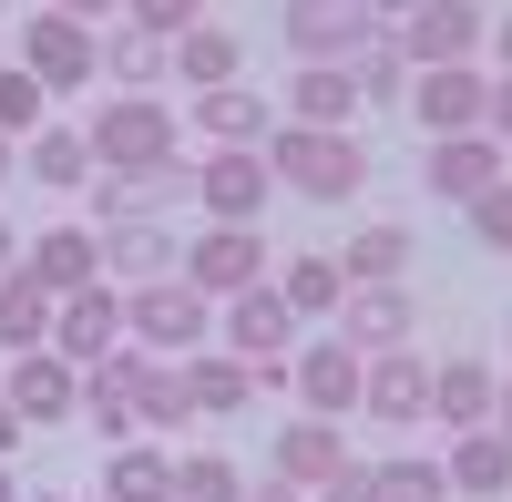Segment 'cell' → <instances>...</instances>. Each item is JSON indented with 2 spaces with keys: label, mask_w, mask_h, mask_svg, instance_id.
<instances>
[{
  "label": "cell",
  "mask_w": 512,
  "mask_h": 502,
  "mask_svg": "<svg viewBox=\"0 0 512 502\" xmlns=\"http://www.w3.org/2000/svg\"><path fill=\"white\" fill-rule=\"evenodd\" d=\"M175 502H246V482L226 451H195V462H175Z\"/></svg>",
  "instance_id": "36"
},
{
  "label": "cell",
  "mask_w": 512,
  "mask_h": 502,
  "mask_svg": "<svg viewBox=\"0 0 512 502\" xmlns=\"http://www.w3.org/2000/svg\"><path fill=\"white\" fill-rule=\"evenodd\" d=\"M164 72H175V82H195V93H226V82H236V31H226V21L175 31V41H164Z\"/></svg>",
  "instance_id": "23"
},
{
  "label": "cell",
  "mask_w": 512,
  "mask_h": 502,
  "mask_svg": "<svg viewBox=\"0 0 512 502\" xmlns=\"http://www.w3.org/2000/svg\"><path fill=\"white\" fill-rule=\"evenodd\" d=\"M287 103H297L287 123H308V134H349L359 82H349V62H297V93H287Z\"/></svg>",
  "instance_id": "25"
},
{
  "label": "cell",
  "mask_w": 512,
  "mask_h": 502,
  "mask_svg": "<svg viewBox=\"0 0 512 502\" xmlns=\"http://www.w3.org/2000/svg\"><path fill=\"white\" fill-rule=\"evenodd\" d=\"M369 41V0H287V52L297 62H349Z\"/></svg>",
  "instance_id": "16"
},
{
  "label": "cell",
  "mask_w": 512,
  "mask_h": 502,
  "mask_svg": "<svg viewBox=\"0 0 512 502\" xmlns=\"http://www.w3.org/2000/svg\"><path fill=\"white\" fill-rule=\"evenodd\" d=\"M400 267H410V226H400V216L359 226L349 257H338V277H349V287H400Z\"/></svg>",
  "instance_id": "27"
},
{
  "label": "cell",
  "mask_w": 512,
  "mask_h": 502,
  "mask_svg": "<svg viewBox=\"0 0 512 502\" xmlns=\"http://www.w3.org/2000/svg\"><path fill=\"white\" fill-rule=\"evenodd\" d=\"M11 441H21V421H11V400H0V462H11Z\"/></svg>",
  "instance_id": "45"
},
{
  "label": "cell",
  "mask_w": 512,
  "mask_h": 502,
  "mask_svg": "<svg viewBox=\"0 0 512 502\" xmlns=\"http://www.w3.org/2000/svg\"><path fill=\"white\" fill-rule=\"evenodd\" d=\"M349 82H359V103H410V62H400V41H359L349 52Z\"/></svg>",
  "instance_id": "34"
},
{
  "label": "cell",
  "mask_w": 512,
  "mask_h": 502,
  "mask_svg": "<svg viewBox=\"0 0 512 502\" xmlns=\"http://www.w3.org/2000/svg\"><path fill=\"white\" fill-rule=\"evenodd\" d=\"M472 236H482V246H502V257H512V185L472 195Z\"/></svg>",
  "instance_id": "39"
},
{
  "label": "cell",
  "mask_w": 512,
  "mask_h": 502,
  "mask_svg": "<svg viewBox=\"0 0 512 502\" xmlns=\"http://www.w3.org/2000/svg\"><path fill=\"white\" fill-rule=\"evenodd\" d=\"M52 11H62V21H82V31H93V21H113V11H123V0H52Z\"/></svg>",
  "instance_id": "42"
},
{
  "label": "cell",
  "mask_w": 512,
  "mask_h": 502,
  "mask_svg": "<svg viewBox=\"0 0 512 502\" xmlns=\"http://www.w3.org/2000/svg\"><path fill=\"white\" fill-rule=\"evenodd\" d=\"M287 390L308 400V421H349L359 410V349H338V339L287 349Z\"/></svg>",
  "instance_id": "10"
},
{
  "label": "cell",
  "mask_w": 512,
  "mask_h": 502,
  "mask_svg": "<svg viewBox=\"0 0 512 502\" xmlns=\"http://www.w3.org/2000/svg\"><path fill=\"white\" fill-rule=\"evenodd\" d=\"M82 144H93L103 175H154V164H175V113L144 103V93H113V103H93Z\"/></svg>",
  "instance_id": "2"
},
{
  "label": "cell",
  "mask_w": 512,
  "mask_h": 502,
  "mask_svg": "<svg viewBox=\"0 0 512 502\" xmlns=\"http://www.w3.org/2000/svg\"><path fill=\"white\" fill-rule=\"evenodd\" d=\"M492 431L512 441V380H492Z\"/></svg>",
  "instance_id": "44"
},
{
  "label": "cell",
  "mask_w": 512,
  "mask_h": 502,
  "mask_svg": "<svg viewBox=\"0 0 512 502\" xmlns=\"http://www.w3.org/2000/svg\"><path fill=\"white\" fill-rule=\"evenodd\" d=\"M318 502H379V482H369V462H349V472H338Z\"/></svg>",
  "instance_id": "41"
},
{
  "label": "cell",
  "mask_w": 512,
  "mask_h": 502,
  "mask_svg": "<svg viewBox=\"0 0 512 502\" xmlns=\"http://www.w3.org/2000/svg\"><path fill=\"white\" fill-rule=\"evenodd\" d=\"M21 164H31V185H93V144H82V134H62V123H41V134L21 144Z\"/></svg>",
  "instance_id": "31"
},
{
  "label": "cell",
  "mask_w": 512,
  "mask_h": 502,
  "mask_svg": "<svg viewBox=\"0 0 512 502\" xmlns=\"http://www.w3.org/2000/svg\"><path fill=\"white\" fill-rule=\"evenodd\" d=\"M492 52H502V72H512V21H502V31H492Z\"/></svg>",
  "instance_id": "48"
},
{
  "label": "cell",
  "mask_w": 512,
  "mask_h": 502,
  "mask_svg": "<svg viewBox=\"0 0 512 502\" xmlns=\"http://www.w3.org/2000/svg\"><path fill=\"white\" fill-rule=\"evenodd\" d=\"M113 349H123V287H82V298L52 308V359L93 369V359H113Z\"/></svg>",
  "instance_id": "12"
},
{
  "label": "cell",
  "mask_w": 512,
  "mask_h": 502,
  "mask_svg": "<svg viewBox=\"0 0 512 502\" xmlns=\"http://www.w3.org/2000/svg\"><path fill=\"white\" fill-rule=\"evenodd\" d=\"M41 134V82L11 62V72H0V144H31Z\"/></svg>",
  "instance_id": "37"
},
{
  "label": "cell",
  "mask_w": 512,
  "mask_h": 502,
  "mask_svg": "<svg viewBox=\"0 0 512 502\" xmlns=\"http://www.w3.org/2000/svg\"><path fill=\"white\" fill-rule=\"evenodd\" d=\"M369 482H379V502H451V482H441L431 451H410V462H379Z\"/></svg>",
  "instance_id": "35"
},
{
  "label": "cell",
  "mask_w": 512,
  "mask_h": 502,
  "mask_svg": "<svg viewBox=\"0 0 512 502\" xmlns=\"http://www.w3.org/2000/svg\"><path fill=\"white\" fill-rule=\"evenodd\" d=\"M226 359H246V369H277L287 349H297V318H287V298L277 287H246V298H226V339H216Z\"/></svg>",
  "instance_id": "13"
},
{
  "label": "cell",
  "mask_w": 512,
  "mask_h": 502,
  "mask_svg": "<svg viewBox=\"0 0 512 502\" xmlns=\"http://www.w3.org/2000/svg\"><path fill=\"white\" fill-rule=\"evenodd\" d=\"M123 339H144L164 359H195L205 349V298L185 277H154V287H123Z\"/></svg>",
  "instance_id": "5"
},
{
  "label": "cell",
  "mask_w": 512,
  "mask_h": 502,
  "mask_svg": "<svg viewBox=\"0 0 512 502\" xmlns=\"http://www.w3.org/2000/svg\"><path fill=\"white\" fill-rule=\"evenodd\" d=\"M277 195L267 175V154H205L195 164V205H205V226H256V205Z\"/></svg>",
  "instance_id": "8"
},
{
  "label": "cell",
  "mask_w": 512,
  "mask_h": 502,
  "mask_svg": "<svg viewBox=\"0 0 512 502\" xmlns=\"http://www.w3.org/2000/svg\"><path fill=\"white\" fill-rule=\"evenodd\" d=\"M267 175L277 185H297V195H318V205H338V195H359L369 185V154H359V134H308V123H277L267 144Z\"/></svg>",
  "instance_id": "1"
},
{
  "label": "cell",
  "mask_w": 512,
  "mask_h": 502,
  "mask_svg": "<svg viewBox=\"0 0 512 502\" xmlns=\"http://www.w3.org/2000/svg\"><path fill=\"white\" fill-rule=\"evenodd\" d=\"M441 482H451V492H482V502H502V492H512V441H502V431H451V462H441Z\"/></svg>",
  "instance_id": "26"
},
{
  "label": "cell",
  "mask_w": 512,
  "mask_h": 502,
  "mask_svg": "<svg viewBox=\"0 0 512 502\" xmlns=\"http://www.w3.org/2000/svg\"><path fill=\"white\" fill-rule=\"evenodd\" d=\"M134 380H144V349H113V359H93L82 369V421L93 431H134Z\"/></svg>",
  "instance_id": "22"
},
{
  "label": "cell",
  "mask_w": 512,
  "mask_h": 502,
  "mask_svg": "<svg viewBox=\"0 0 512 502\" xmlns=\"http://www.w3.org/2000/svg\"><path fill=\"white\" fill-rule=\"evenodd\" d=\"M185 421H195L185 369H175V359H144V380H134V431H185Z\"/></svg>",
  "instance_id": "32"
},
{
  "label": "cell",
  "mask_w": 512,
  "mask_h": 502,
  "mask_svg": "<svg viewBox=\"0 0 512 502\" xmlns=\"http://www.w3.org/2000/svg\"><path fill=\"white\" fill-rule=\"evenodd\" d=\"M410 113H420V134H431V144L482 134V62H461V72H410Z\"/></svg>",
  "instance_id": "17"
},
{
  "label": "cell",
  "mask_w": 512,
  "mask_h": 502,
  "mask_svg": "<svg viewBox=\"0 0 512 502\" xmlns=\"http://www.w3.org/2000/svg\"><path fill=\"white\" fill-rule=\"evenodd\" d=\"M277 298H287V318H338V298H349V277H338V257H287L277 277Z\"/></svg>",
  "instance_id": "29"
},
{
  "label": "cell",
  "mask_w": 512,
  "mask_h": 502,
  "mask_svg": "<svg viewBox=\"0 0 512 502\" xmlns=\"http://www.w3.org/2000/svg\"><path fill=\"white\" fill-rule=\"evenodd\" d=\"M420 185H431L441 205H472V195H492V185H502V144H492V134H451V144H431Z\"/></svg>",
  "instance_id": "19"
},
{
  "label": "cell",
  "mask_w": 512,
  "mask_h": 502,
  "mask_svg": "<svg viewBox=\"0 0 512 502\" xmlns=\"http://www.w3.org/2000/svg\"><path fill=\"white\" fill-rule=\"evenodd\" d=\"M420 0H369V31H390V21H410Z\"/></svg>",
  "instance_id": "43"
},
{
  "label": "cell",
  "mask_w": 512,
  "mask_h": 502,
  "mask_svg": "<svg viewBox=\"0 0 512 502\" xmlns=\"http://www.w3.org/2000/svg\"><path fill=\"white\" fill-rule=\"evenodd\" d=\"M41 502H62V492H41Z\"/></svg>",
  "instance_id": "51"
},
{
  "label": "cell",
  "mask_w": 512,
  "mask_h": 502,
  "mask_svg": "<svg viewBox=\"0 0 512 502\" xmlns=\"http://www.w3.org/2000/svg\"><path fill=\"white\" fill-rule=\"evenodd\" d=\"M482 134H492V144H512V72H502V82H482Z\"/></svg>",
  "instance_id": "40"
},
{
  "label": "cell",
  "mask_w": 512,
  "mask_h": 502,
  "mask_svg": "<svg viewBox=\"0 0 512 502\" xmlns=\"http://www.w3.org/2000/svg\"><path fill=\"white\" fill-rule=\"evenodd\" d=\"M0 349H52V298H41V287L11 267V277H0Z\"/></svg>",
  "instance_id": "30"
},
{
  "label": "cell",
  "mask_w": 512,
  "mask_h": 502,
  "mask_svg": "<svg viewBox=\"0 0 512 502\" xmlns=\"http://www.w3.org/2000/svg\"><path fill=\"white\" fill-rule=\"evenodd\" d=\"M103 502H175V451L164 441H113L103 451Z\"/></svg>",
  "instance_id": "21"
},
{
  "label": "cell",
  "mask_w": 512,
  "mask_h": 502,
  "mask_svg": "<svg viewBox=\"0 0 512 502\" xmlns=\"http://www.w3.org/2000/svg\"><path fill=\"white\" fill-rule=\"evenodd\" d=\"M103 72L123 82V93H144V82H164V41L134 31V21H113V31H103Z\"/></svg>",
  "instance_id": "33"
},
{
  "label": "cell",
  "mask_w": 512,
  "mask_h": 502,
  "mask_svg": "<svg viewBox=\"0 0 512 502\" xmlns=\"http://www.w3.org/2000/svg\"><path fill=\"white\" fill-rule=\"evenodd\" d=\"M11 175H21V144H0V185H11Z\"/></svg>",
  "instance_id": "47"
},
{
  "label": "cell",
  "mask_w": 512,
  "mask_h": 502,
  "mask_svg": "<svg viewBox=\"0 0 512 502\" xmlns=\"http://www.w3.org/2000/svg\"><path fill=\"white\" fill-rule=\"evenodd\" d=\"M21 72L41 82V103H62V93H82V82L103 72V31L41 11V21H21Z\"/></svg>",
  "instance_id": "3"
},
{
  "label": "cell",
  "mask_w": 512,
  "mask_h": 502,
  "mask_svg": "<svg viewBox=\"0 0 512 502\" xmlns=\"http://www.w3.org/2000/svg\"><path fill=\"white\" fill-rule=\"evenodd\" d=\"M0 502H21V492H11V472H0Z\"/></svg>",
  "instance_id": "50"
},
{
  "label": "cell",
  "mask_w": 512,
  "mask_h": 502,
  "mask_svg": "<svg viewBox=\"0 0 512 502\" xmlns=\"http://www.w3.org/2000/svg\"><path fill=\"white\" fill-rule=\"evenodd\" d=\"M175 277L205 308H226V298H246V287H267V246H256V226H205V236H185Z\"/></svg>",
  "instance_id": "4"
},
{
  "label": "cell",
  "mask_w": 512,
  "mask_h": 502,
  "mask_svg": "<svg viewBox=\"0 0 512 502\" xmlns=\"http://www.w3.org/2000/svg\"><path fill=\"white\" fill-rule=\"evenodd\" d=\"M349 462H359V451H349L338 421H308V410H297V421L277 431V492H328Z\"/></svg>",
  "instance_id": "11"
},
{
  "label": "cell",
  "mask_w": 512,
  "mask_h": 502,
  "mask_svg": "<svg viewBox=\"0 0 512 502\" xmlns=\"http://www.w3.org/2000/svg\"><path fill=\"white\" fill-rule=\"evenodd\" d=\"M246 502H308V492H277V482H267V492H246Z\"/></svg>",
  "instance_id": "49"
},
{
  "label": "cell",
  "mask_w": 512,
  "mask_h": 502,
  "mask_svg": "<svg viewBox=\"0 0 512 502\" xmlns=\"http://www.w3.org/2000/svg\"><path fill=\"white\" fill-rule=\"evenodd\" d=\"M175 369H185V400H195V410H246V400H256V369L226 359L216 339H205L195 359H175Z\"/></svg>",
  "instance_id": "28"
},
{
  "label": "cell",
  "mask_w": 512,
  "mask_h": 502,
  "mask_svg": "<svg viewBox=\"0 0 512 502\" xmlns=\"http://www.w3.org/2000/svg\"><path fill=\"white\" fill-rule=\"evenodd\" d=\"M502 339H512V328H502Z\"/></svg>",
  "instance_id": "52"
},
{
  "label": "cell",
  "mask_w": 512,
  "mask_h": 502,
  "mask_svg": "<svg viewBox=\"0 0 512 502\" xmlns=\"http://www.w3.org/2000/svg\"><path fill=\"white\" fill-rule=\"evenodd\" d=\"M195 11H205V0H123V21H134V31H154V41L195 31Z\"/></svg>",
  "instance_id": "38"
},
{
  "label": "cell",
  "mask_w": 512,
  "mask_h": 502,
  "mask_svg": "<svg viewBox=\"0 0 512 502\" xmlns=\"http://www.w3.org/2000/svg\"><path fill=\"white\" fill-rule=\"evenodd\" d=\"M410 328H420L410 287H349V298H338V349H359V359L410 349Z\"/></svg>",
  "instance_id": "14"
},
{
  "label": "cell",
  "mask_w": 512,
  "mask_h": 502,
  "mask_svg": "<svg viewBox=\"0 0 512 502\" xmlns=\"http://www.w3.org/2000/svg\"><path fill=\"white\" fill-rule=\"evenodd\" d=\"M482 11L472 0H420V11L400 21V62L410 72H461V62H482Z\"/></svg>",
  "instance_id": "6"
},
{
  "label": "cell",
  "mask_w": 512,
  "mask_h": 502,
  "mask_svg": "<svg viewBox=\"0 0 512 502\" xmlns=\"http://www.w3.org/2000/svg\"><path fill=\"white\" fill-rule=\"evenodd\" d=\"M359 400H369V421H390V431L431 421V359H420V349H379V359H359Z\"/></svg>",
  "instance_id": "7"
},
{
  "label": "cell",
  "mask_w": 512,
  "mask_h": 502,
  "mask_svg": "<svg viewBox=\"0 0 512 502\" xmlns=\"http://www.w3.org/2000/svg\"><path fill=\"white\" fill-rule=\"evenodd\" d=\"M21 277L62 308V298H82V287H103V236L93 226H41V246L21 257Z\"/></svg>",
  "instance_id": "9"
},
{
  "label": "cell",
  "mask_w": 512,
  "mask_h": 502,
  "mask_svg": "<svg viewBox=\"0 0 512 502\" xmlns=\"http://www.w3.org/2000/svg\"><path fill=\"white\" fill-rule=\"evenodd\" d=\"M492 359H431V421L441 431H492Z\"/></svg>",
  "instance_id": "20"
},
{
  "label": "cell",
  "mask_w": 512,
  "mask_h": 502,
  "mask_svg": "<svg viewBox=\"0 0 512 502\" xmlns=\"http://www.w3.org/2000/svg\"><path fill=\"white\" fill-rule=\"evenodd\" d=\"M103 267H113L103 287H154V277H175V267H185V236L164 226V216H134V226H113V236H103Z\"/></svg>",
  "instance_id": "18"
},
{
  "label": "cell",
  "mask_w": 512,
  "mask_h": 502,
  "mask_svg": "<svg viewBox=\"0 0 512 502\" xmlns=\"http://www.w3.org/2000/svg\"><path fill=\"white\" fill-rule=\"evenodd\" d=\"M0 400H11V421H21V431H31V421H72V410H82V369L52 359V349H21Z\"/></svg>",
  "instance_id": "15"
},
{
  "label": "cell",
  "mask_w": 512,
  "mask_h": 502,
  "mask_svg": "<svg viewBox=\"0 0 512 502\" xmlns=\"http://www.w3.org/2000/svg\"><path fill=\"white\" fill-rule=\"evenodd\" d=\"M195 123H205V154H256L267 144V103L226 82V93H195Z\"/></svg>",
  "instance_id": "24"
},
{
  "label": "cell",
  "mask_w": 512,
  "mask_h": 502,
  "mask_svg": "<svg viewBox=\"0 0 512 502\" xmlns=\"http://www.w3.org/2000/svg\"><path fill=\"white\" fill-rule=\"evenodd\" d=\"M11 257H21V236H11V216H0V277H11Z\"/></svg>",
  "instance_id": "46"
}]
</instances>
